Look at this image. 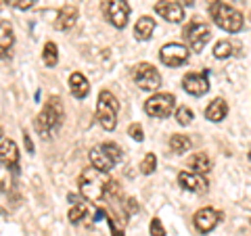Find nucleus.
<instances>
[{
  "label": "nucleus",
  "instance_id": "38",
  "mask_svg": "<svg viewBox=\"0 0 251 236\" xmlns=\"http://www.w3.org/2000/svg\"><path fill=\"white\" fill-rule=\"evenodd\" d=\"M249 165H251V151H249Z\"/></svg>",
  "mask_w": 251,
  "mask_h": 236
},
{
  "label": "nucleus",
  "instance_id": "3",
  "mask_svg": "<svg viewBox=\"0 0 251 236\" xmlns=\"http://www.w3.org/2000/svg\"><path fill=\"white\" fill-rule=\"evenodd\" d=\"M117 113H120V100L115 98L113 92L100 90L99 103H97V119L100 128L107 132H113L117 125Z\"/></svg>",
  "mask_w": 251,
  "mask_h": 236
},
{
  "label": "nucleus",
  "instance_id": "23",
  "mask_svg": "<svg viewBox=\"0 0 251 236\" xmlns=\"http://www.w3.org/2000/svg\"><path fill=\"white\" fill-rule=\"evenodd\" d=\"M42 61H44L46 67H57V63H59V50H57V46H54L52 42H46L44 44Z\"/></svg>",
  "mask_w": 251,
  "mask_h": 236
},
{
  "label": "nucleus",
  "instance_id": "35",
  "mask_svg": "<svg viewBox=\"0 0 251 236\" xmlns=\"http://www.w3.org/2000/svg\"><path fill=\"white\" fill-rule=\"evenodd\" d=\"M128 209H130V213H136V211H138V203H136V199H128Z\"/></svg>",
  "mask_w": 251,
  "mask_h": 236
},
{
  "label": "nucleus",
  "instance_id": "33",
  "mask_svg": "<svg viewBox=\"0 0 251 236\" xmlns=\"http://www.w3.org/2000/svg\"><path fill=\"white\" fill-rule=\"evenodd\" d=\"M23 144H25L27 148V153H34V142H31V138H29V134L23 130Z\"/></svg>",
  "mask_w": 251,
  "mask_h": 236
},
{
  "label": "nucleus",
  "instance_id": "6",
  "mask_svg": "<svg viewBox=\"0 0 251 236\" xmlns=\"http://www.w3.org/2000/svg\"><path fill=\"white\" fill-rule=\"evenodd\" d=\"M100 11H103L105 19L111 23L113 27L124 29L128 25L130 19V4L126 0H103L100 2Z\"/></svg>",
  "mask_w": 251,
  "mask_h": 236
},
{
  "label": "nucleus",
  "instance_id": "24",
  "mask_svg": "<svg viewBox=\"0 0 251 236\" xmlns=\"http://www.w3.org/2000/svg\"><path fill=\"white\" fill-rule=\"evenodd\" d=\"M86 213H88V207H86L82 201H77V203H74V205H72V209H69L67 217H69V222H72V224H80L82 219L86 217Z\"/></svg>",
  "mask_w": 251,
  "mask_h": 236
},
{
  "label": "nucleus",
  "instance_id": "13",
  "mask_svg": "<svg viewBox=\"0 0 251 236\" xmlns=\"http://www.w3.org/2000/svg\"><path fill=\"white\" fill-rule=\"evenodd\" d=\"M178 184L184 188V190L188 192H195V194H203V192H207V180L199 176V174H193V171H180L178 174Z\"/></svg>",
  "mask_w": 251,
  "mask_h": 236
},
{
  "label": "nucleus",
  "instance_id": "4",
  "mask_svg": "<svg viewBox=\"0 0 251 236\" xmlns=\"http://www.w3.org/2000/svg\"><path fill=\"white\" fill-rule=\"evenodd\" d=\"M77 186H80V192L86 201H92L97 203L103 199V188H105V178L103 174H100L99 169L94 167H86L82 169L80 178H77Z\"/></svg>",
  "mask_w": 251,
  "mask_h": 236
},
{
  "label": "nucleus",
  "instance_id": "17",
  "mask_svg": "<svg viewBox=\"0 0 251 236\" xmlns=\"http://www.w3.org/2000/svg\"><path fill=\"white\" fill-rule=\"evenodd\" d=\"M77 21V9L74 4H65L63 9L59 11V17L54 21V27L57 29H72Z\"/></svg>",
  "mask_w": 251,
  "mask_h": 236
},
{
  "label": "nucleus",
  "instance_id": "14",
  "mask_svg": "<svg viewBox=\"0 0 251 236\" xmlns=\"http://www.w3.org/2000/svg\"><path fill=\"white\" fill-rule=\"evenodd\" d=\"M88 159H90V163H92V167H94V169H99L100 174H109V171H111L115 165H117V163L113 161V157L103 148V144H99V146L90 148Z\"/></svg>",
  "mask_w": 251,
  "mask_h": 236
},
{
  "label": "nucleus",
  "instance_id": "36",
  "mask_svg": "<svg viewBox=\"0 0 251 236\" xmlns=\"http://www.w3.org/2000/svg\"><path fill=\"white\" fill-rule=\"evenodd\" d=\"M103 215H105V211H103V209H97V215H94V222H100V219H103Z\"/></svg>",
  "mask_w": 251,
  "mask_h": 236
},
{
  "label": "nucleus",
  "instance_id": "10",
  "mask_svg": "<svg viewBox=\"0 0 251 236\" xmlns=\"http://www.w3.org/2000/svg\"><path fill=\"white\" fill-rule=\"evenodd\" d=\"M182 88L191 96H203L209 90V69H203L201 73H186L182 77Z\"/></svg>",
  "mask_w": 251,
  "mask_h": 236
},
{
  "label": "nucleus",
  "instance_id": "27",
  "mask_svg": "<svg viewBox=\"0 0 251 236\" xmlns=\"http://www.w3.org/2000/svg\"><path fill=\"white\" fill-rule=\"evenodd\" d=\"M193 119H195L193 109H188L186 105H182V107H178V109H176V121H178L180 125H188Z\"/></svg>",
  "mask_w": 251,
  "mask_h": 236
},
{
  "label": "nucleus",
  "instance_id": "5",
  "mask_svg": "<svg viewBox=\"0 0 251 236\" xmlns=\"http://www.w3.org/2000/svg\"><path fill=\"white\" fill-rule=\"evenodd\" d=\"M209 36H211V29H209L207 23L201 21V19L188 21L182 29V38L186 42V48L191 52H201L205 48V44L209 42Z\"/></svg>",
  "mask_w": 251,
  "mask_h": 236
},
{
  "label": "nucleus",
  "instance_id": "19",
  "mask_svg": "<svg viewBox=\"0 0 251 236\" xmlns=\"http://www.w3.org/2000/svg\"><path fill=\"white\" fill-rule=\"evenodd\" d=\"M186 165L191 167L188 171H193V174H199V176H205L207 171L211 169V161H209V157L205 153H193L191 157H188Z\"/></svg>",
  "mask_w": 251,
  "mask_h": 236
},
{
  "label": "nucleus",
  "instance_id": "22",
  "mask_svg": "<svg viewBox=\"0 0 251 236\" xmlns=\"http://www.w3.org/2000/svg\"><path fill=\"white\" fill-rule=\"evenodd\" d=\"M170 148H172V153L182 155L191 148V138L184 136V134H174V136L170 138Z\"/></svg>",
  "mask_w": 251,
  "mask_h": 236
},
{
  "label": "nucleus",
  "instance_id": "28",
  "mask_svg": "<svg viewBox=\"0 0 251 236\" xmlns=\"http://www.w3.org/2000/svg\"><path fill=\"white\" fill-rule=\"evenodd\" d=\"M103 148H105V151H107L109 155L113 157V161H115V163H122V161H124V153H122V148L117 146L115 142H103Z\"/></svg>",
  "mask_w": 251,
  "mask_h": 236
},
{
  "label": "nucleus",
  "instance_id": "1",
  "mask_svg": "<svg viewBox=\"0 0 251 236\" xmlns=\"http://www.w3.org/2000/svg\"><path fill=\"white\" fill-rule=\"evenodd\" d=\"M61 121H63V105H61V98L50 96L49 103L44 105V109L36 115L34 128H36L38 134H40V138L50 140L54 134L59 132Z\"/></svg>",
  "mask_w": 251,
  "mask_h": 236
},
{
  "label": "nucleus",
  "instance_id": "15",
  "mask_svg": "<svg viewBox=\"0 0 251 236\" xmlns=\"http://www.w3.org/2000/svg\"><path fill=\"white\" fill-rule=\"evenodd\" d=\"M155 13L170 23H180L184 19V9L178 2H172V0H159L155 4Z\"/></svg>",
  "mask_w": 251,
  "mask_h": 236
},
{
  "label": "nucleus",
  "instance_id": "32",
  "mask_svg": "<svg viewBox=\"0 0 251 236\" xmlns=\"http://www.w3.org/2000/svg\"><path fill=\"white\" fill-rule=\"evenodd\" d=\"M36 4V0H15V9L17 11H29Z\"/></svg>",
  "mask_w": 251,
  "mask_h": 236
},
{
  "label": "nucleus",
  "instance_id": "2",
  "mask_svg": "<svg viewBox=\"0 0 251 236\" xmlns=\"http://www.w3.org/2000/svg\"><path fill=\"white\" fill-rule=\"evenodd\" d=\"M207 9L220 29L228 31V34H237L243 29V15L237 9H232L230 4L222 2V0H207Z\"/></svg>",
  "mask_w": 251,
  "mask_h": 236
},
{
  "label": "nucleus",
  "instance_id": "30",
  "mask_svg": "<svg viewBox=\"0 0 251 236\" xmlns=\"http://www.w3.org/2000/svg\"><path fill=\"white\" fill-rule=\"evenodd\" d=\"M103 194L105 196H117L120 194V182H117V180H105Z\"/></svg>",
  "mask_w": 251,
  "mask_h": 236
},
{
  "label": "nucleus",
  "instance_id": "31",
  "mask_svg": "<svg viewBox=\"0 0 251 236\" xmlns=\"http://www.w3.org/2000/svg\"><path fill=\"white\" fill-rule=\"evenodd\" d=\"M149 230H151V236H166V228H163L159 217L151 219V228H149Z\"/></svg>",
  "mask_w": 251,
  "mask_h": 236
},
{
  "label": "nucleus",
  "instance_id": "9",
  "mask_svg": "<svg viewBox=\"0 0 251 236\" xmlns=\"http://www.w3.org/2000/svg\"><path fill=\"white\" fill-rule=\"evenodd\" d=\"M188 54H191V50H188L184 44L170 42L159 50V59L163 65H168V67H180L188 61Z\"/></svg>",
  "mask_w": 251,
  "mask_h": 236
},
{
  "label": "nucleus",
  "instance_id": "20",
  "mask_svg": "<svg viewBox=\"0 0 251 236\" xmlns=\"http://www.w3.org/2000/svg\"><path fill=\"white\" fill-rule=\"evenodd\" d=\"M153 31H155V19L149 17V15H143L134 25V38L136 40H149L153 36Z\"/></svg>",
  "mask_w": 251,
  "mask_h": 236
},
{
  "label": "nucleus",
  "instance_id": "21",
  "mask_svg": "<svg viewBox=\"0 0 251 236\" xmlns=\"http://www.w3.org/2000/svg\"><path fill=\"white\" fill-rule=\"evenodd\" d=\"M15 44L13 27L9 21H0V50H11Z\"/></svg>",
  "mask_w": 251,
  "mask_h": 236
},
{
  "label": "nucleus",
  "instance_id": "18",
  "mask_svg": "<svg viewBox=\"0 0 251 236\" xmlns=\"http://www.w3.org/2000/svg\"><path fill=\"white\" fill-rule=\"evenodd\" d=\"M69 90H72V94L75 98H86L88 96V92H90V84H88V80L80 73V71H75V73H72L69 75Z\"/></svg>",
  "mask_w": 251,
  "mask_h": 236
},
{
  "label": "nucleus",
  "instance_id": "34",
  "mask_svg": "<svg viewBox=\"0 0 251 236\" xmlns=\"http://www.w3.org/2000/svg\"><path fill=\"white\" fill-rule=\"evenodd\" d=\"M107 222H109V228H111V232H113V236H124V234H122V230H120V228H117V226H115V222H113V219H111V217H109V219H107Z\"/></svg>",
  "mask_w": 251,
  "mask_h": 236
},
{
  "label": "nucleus",
  "instance_id": "29",
  "mask_svg": "<svg viewBox=\"0 0 251 236\" xmlns=\"http://www.w3.org/2000/svg\"><path fill=\"white\" fill-rule=\"evenodd\" d=\"M128 136H132V140H136V142H143L145 140V130L140 123H132L128 128Z\"/></svg>",
  "mask_w": 251,
  "mask_h": 236
},
{
  "label": "nucleus",
  "instance_id": "12",
  "mask_svg": "<svg viewBox=\"0 0 251 236\" xmlns=\"http://www.w3.org/2000/svg\"><path fill=\"white\" fill-rule=\"evenodd\" d=\"M218 222H220V213L216 209H211V207L199 209L197 213H195V217H193V224L201 234H209L218 226Z\"/></svg>",
  "mask_w": 251,
  "mask_h": 236
},
{
  "label": "nucleus",
  "instance_id": "16",
  "mask_svg": "<svg viewBox=\"0 0 251 236\" xmlns=\"http://www.w3.org/2000/svg\"><path fill=\"white\" fill-rule=\"evenodd\" d=\"M226 115H228V105H226V100H224V98H214V100H211V103L207 105V109H205L207 121L220 123Z\"/></svg>",
  "mask_w": 251,
  "mask_h": 236
},
{
  "label": "nucleus",
  "instance_id": "37",
  "mask_svg": "<svg viewBox=\"0 0 251 236\" xmlns=\"http://www.w3.org/2000/svg\"><path fill=\"white\" fill-rule=\"evenodd\" d=\"M0 140H2V128H0Z\"/></svg>",
  "mask_w": 251,
  "mask_h": 236
},
{
  "label": "nucleus",
  "instance_id": "26",
  "mask_svg": "<svg viewBox=\"0 0 251 236\" xmlns=\"http://www.w3.org/2000/svg\"><path fill=\"white\" fill-rule=\"evenodd\" d=\"M230 54H232V44H230V42L222 40V42H218V44L214 46V57H216V59L224 61V59H228Z\"/></svg>",
  "mask_w": 251,
  "mask_h": 236
},
{
  "label": "nucleus",
  "instance_id": "25",
  "mask_svg": "<svg viewBox=\"0 0 251 236\" xmlns=\"http://www.w3.org/2000/svg\"><path fill=\"white\" fill-rule=\"evenodd\" d=\"M155 169H157V157H155V153H147L145 159L140 161V171H143L145 176H151Z\"/></svg>",
  "mask_w": 251,
  "mask_h": 236
},
{
  "label": "nucleus",
  "instance_id": "39",
  "mask_svg": "<svg viewBox=\"0 0 251 236\" xmlns=\"http://www.w3.org/2000/svg\"><path fill=\"white\" fill-rule=\"evenodd\" d=\"M2 2H13V0H2Z\"/></svg>",
  "mask_w": 251,
  "mask_h": 236
},
{
  "label": "nucleus",
  "instance_id": "8",
  "mask_svg": "<svg viewBox=\"0 0 251 236\" xmlns=\"http://www.w3.org/2000/svg\"><path fill=\"white\" fill-rule=\"evenodd\" d=\"M132 77H134V82L140 90H157L161 86V75L151 63H140V65H136Z\"/></svg>",
  "mask_w": 251,
  "mask_h": 236
},
{
  "label": "nucleus",
  "instance_id": "7",
  "mask_svg": "<svg viewBox=\"0 0 251 236\" xmlns=\"http://www.w3.org/2000/svg\"><path fill=\"white\" fill-rule=\"evenodd\" d=\"M174 107H176L174 94L159 92V94H153V96L145 103V113L151 115V117H157V119H166V117L172 115Z\"/></svg>",
  "mask_w": 251,
  "mask_h": 236
},
{
  "label": "nucleus",
  "instance_id": "11",
  "mask_svg": "<svg viewBox=\"0 0 251 236\" xmlns=\"http://www.w3.org/2000/svg\"><path fill=\"white\" fill-rule=\"evenodd\" d=\"M0 163L6 169H11L13 174H19V148L9 138L0 140Z\"/></svg>",
  "mask_w": 251,
  "mask_h": 236
}]
</instances>
